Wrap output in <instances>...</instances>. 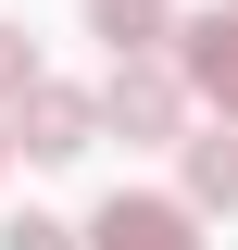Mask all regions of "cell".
Instances as JSON below:
<instances>
[{"instance_id":"52a82bcc","label":"cell","mask_w":238,"mask_h":250,"mask_svg":"<svg viewBox=\"0 0 238 250\" xmlns=\"http://www.w3.org/2000/svg\"><path fill=\"white\" fill-rule=\"evenodd\" d=\"M0 250H88V238H75V225H50V213H13V225H0Z\"/></svg>"},{"instance_id":"7a4b0ae2","label":"cell","mask_w":238,"mask_h":250,"mask_svg":"<svg viewBox=\"0 0 238 250\" xmlns=\"http://www.w3.org/2000/svg\"><path fill=\"white\" fill-rule=\"evenodd\" d=\"M188 125V75H163V62H113V100H100V138H176Z\"/></svg>"},{"instance_id":"ba28073f","label":"cell","mask_w":238,"mask_h":250,"mask_svg":"<svg viewBox=\"0 0 238 250\" xmlns=\"http://www.w3.org/2000/svg\"><path fill=\"white\" fill-rule=\"evenodd\" d=\"M25 75H38V50H25V25H0V100L25 88Z\"/></svg>"},{"instance_id":"5b68a950","label":"cell","mask_w":238,"mask_h":250,"mask_svg":"<svg viewBox=\"0 0 238 250\" xmlns=\"http://www.w3.org/2000/svg\"><path fill=\"white\" fill-rule=\"evenodd\" d=\"M88 38H100L113 62H138V50L176 38V13H163V0H88Z\"/></svg>"},{"instance_id":"6da1fadb","label":"cell","mask_w":238,"mask_h":250,"mask_svg":"<svg viewBox=\"0 0 238 250\" xmlns=\"http://www.w3.org/2000/svg\"><path fill=\"white\" fill-rule=\"evenodd\" d=\"M13 138H25L38 163H75V150H100V100H88V88H50V75H25V88H13Z\"/></svg>"},{"instance_id":"9c48e42d","label":"cell","mask_w":238,"mask_h":250,"mask_svg":"<svg viewBox=\"0 0 238 250\" xmlns=\"http://www.w3.org/2000/svg\"><path fill=\"white\" fill-rule=\"evenodd\" d=\"M0 150H13V138H0Z\"/></svg>"},{"instance_id":"277c9868","label":"cell","mask_w":238,"mask_h":250,"mask_svg":"<svg viewBox=\"0 0 238 250\" xmlns=\"http://www.w3.org/2000/svg\"><path fill=\"white\" fill-rule=\"evenodd\" d=\"M176 50H188V100H213V113L238 125V0H213Z\"/></svg>"},{"instance_id":"3957f363","label":"cell","mask_w":238,"mask_h":250,"mask_svg":"<svg viewBox=\"0 0 238 250\" xmlns=\"http://www.w3.org/2000/svg\"><path fill=\"white\" fill-rule=\"evenodd\" d=\"M88 250H201V213L188 200H150V188H113L88 213Z\"/></svg>"},{"instance_id":"8992f818","label":"cell","mask_w":238,"mask_h":250,"mask_svg":"<svg viewBox=\"0 0 238 250\" xmlns=\"http://www.w3.org/2000/svg\"><path fill=\"white\" fill-rule=\"evenodd\" d=\"M188 213H238V125L188 138Z\"/></svg>"}]
</instances>
